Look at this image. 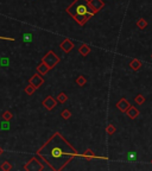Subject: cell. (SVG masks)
Wrapping results in <instances>:
<instances>
[{"mask_svg": "<svg viewBox=\"0 0 152 171\" xmlns=\"http://www.w3.org/2000/svg\"><path fill=\"white\" fill-rule=\"evenodd\" d=\"M69 147H70V146H69ZM67 149H68V147H67ZM40 155L44 156L46 159H49V160L51 162V164L56 163V162L63 164V159H66L68 155L74 156V155H76V153H75L74 150H69V151H67L66 149L63 150L57 143H55V138H53L49 144L45 145V146L40 150Z\"/></svg>", "mask_w": 152, "mask_h": 171, "instance_id": "1", "label": "cell"}, {"mask_svg": "<svg viewBox=\"0 0 152 171\" xmlns=\"http://www.w3.org/2000/svg\"><path fill=\"white\" fill-rule=\"evenodd\" d=\"M117 107H118V109H119V111L126 113L127 111H128V108L131 107V105H130V102H128L126 99H121L119 102L117 104Z\"/></svg>", "mask_w": 152, "mask_h": 171, "instance_id": "2", "label": "cell"}, {"mask_svg": "<svg viewBox=\"0 0 152 171\" xmlns=\"http://www.w3.org/2000/svg\"><path fill=\"white\" fill-rule=\"evenodd\" d=\"M89 5L93 7L94 11L98 12V11H100V10L104 7L105 4H104V1H101V0H90V1H89Z\"/></svg>", "mask_w": 152, "mask_h": 171, "instance_id": "3", "label": "cell"}, {"mask_svg": "<svg viewBox=\"0 0 152 171\" xmlns=\"http://www.w3.org/2000/svg\"><path fill=\"white\" fill-rule=\"evenodd\" d=\"M141 67H143V63L137 58H133L132 61L130 62V68H132V70H134V72L139 70Z\"/></svg>", "mask_w": 152, "mask_h": 171, "instance_id": "4", "label": "cell"}, {"mask_svg": "<svg viewBox=\"0 0 152 171\" xmlns=\"http://www.w3.org/2000/svg\"><path fill=\"white\" fill-rule=\"evenodd\" d=\"M126 113H127V115H128V118L130 119H136L139 115V111L134 107V106H131Z\"/></svg>", "mask_w": 152, "mask_h": 171, "instance_id": "5", "label": "cell"}, {"mask_svg": "<svg viewBox=\"0 0 152 171\" xmlns=\"http://www.w3.org/2000/svg\"><path fill=\"white\" fill-rule=\"evenodd\" d=\"M137 26L140 29V30H144L145 27H147V20L144 19V18H139L137 20Z\"/></svg>", "mask_w": 152, "mask_h": 171, "instance_id": "6", "label": "cell"}, {"mask_svg": "<svg viewBox=\"0 0 152 171\" xmlns=\"http://www.w3.org/2000/svg\"><path fill=\"white\" fill-rule=\"evenodd\" d=\"M23 42L24 43H31L33 40V36H32V33H29V32H26V33H23Z\"/></svg>", "mask_w": 152, "mask_h": 171, "instance_id": "7", "label": "cell"}, {"mask_svg": "<svg viewBox=\"0 0 152 171\" xmlns=\"http://www.w3.org/2000/svg\"><path fill=\"white\" fill-rule=\"evenodd\" d=\"M134 102H136L137 105H143V104L145 102V98H144L141 94H138V95L134 98Z\"/></svg>", "mask_w": 152, "mask_h": 171, "instance_id": "8", "label": "cell"}, {"mask_svg": "<svg viewBox=\"0 0 152 171\" xmlns=\"http://www.w3.org/2000/svg\"><path fill=\"white\" fill-rule=\"evenodd\" d=\"M8 64H10V59L7 58V57H1L0 58V66L7 67Z\"/></svg>", "mask_w": 152, "mask_h": 171, "instance_id": "9", "label": "cell"}, {"mask_svg": "<svg viewBox=\"0 0 152 171\" xmlns=\"http://www.w3.org/2000/svg\"><path fill=\"white\" fill-rule=\"evenodd\" d=\"M0 127H1V130H10V124L7 122V121H2L1 124H0Z\"/></svg>", "mask_w": 152, "mask_h": 171, "instance_id": "10", "label": "cell"}, {"mask_svg": "<svg viewBox=\"0 0 152 171\" xmlns=\"http://www.w3.org/2000/svg\"><path fill=\"white\" fill-rule=\"evenodd\" d=\"M114 132H115V128H114V126L113 125H109L107 127V133H108V134H113Z\"/></svg>", "mask_w": 152, "mask_h": 171, "instance_id": "11", "label": "cell"}, {"mask_svg": "<svg viewBox=\"0 0 152 171\" xmlns=\"http://www.w3.org/2000/svg\"><path fill=\"white\" fill-rule=\"evenodd\" d=\"M89 53V48L88 46H82V53Z\"/></svg>", "mask_w": 152, "mask_h": 171, "instance_id": "12", "label": "cell"}, {"mask_svg": "<svg viewBox=\"0 0 152 171\" xmlns=\"http://www.w3.org/2000/svg\"><path fill=\"white\" fill-rule=\"evenodd\" d=\"M128 158H131V159L136 158V152H130V153H128Z\"/></svg>", "mask_w": 152, "mask_h": 171, "instance_id": "13", "label": "cell"}, {"mask_svg": "<svg viewBox=\"0 0 152 171\" xmlns=\"http://www.w3.org/2000/svg\"><path fill=\"white\" fill-rule=\"evenodd\" d=\"M151 58H152V55H151Z\"/></svg>", "mask_w": 152, "mask_h": 171, "instance_id": "14", "label": "cell"}, {"mask_svg": "<svg viewBox=\"0 0 152 171\" xmlns=\"http://www.w3.org/2000/svg\"><path fill=\"white\" fill-rule=\"evenodd\" d=\"M151 163H152V160H151Z\"/></svg>", "mask_w": 152, "mask_h": 171, "instance_id": "15", "label": "cell"}]
</instances>
